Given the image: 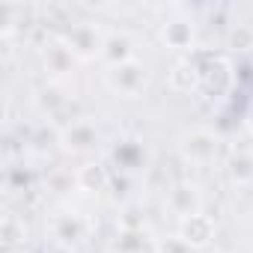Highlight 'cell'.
Listing matches in <instances>:
<instances>
[{"label": "cell", "instance_id": "7", "mask_svg": "<svg viewBox=\"0 0 253 253\" xmlns=\"http://www.w3.org/2000/svg\"><path fill=\"white\" fill-rule=\"evenodd\" d=\"M45 63H48L54 72H66L69 63H72V48H66V45H51L48 54H45Z\"/></svg>", "mask_w": 253, "mask_h": 253}, {"label": "cell", "instance_id": "9", "mask_svg": "<svg viewBox=\"0 0 253 253\" xmlns=\"http://www.w3.org/2000/svg\"><path fill=\"white\" fill-rule=\"evenodd\" d=\"M15 223H18V220H15L12 214H6V220H3V241H6V247L18 244V241L24 238V235H18V232H15Z\"/></svg>", "mask_w": 253, "mask_h": 253}, {"label": "cell", "instance_id": "5", "mask_svg": "<svg viewBox=\"0 0 253 253\" xmlns=\"http://www.w3.org/2000/svg\"><path fill=\"white\" fill-rule=\"evenodd\" d=\"M101 54L110 60V66H122V63H131V42L125 36H110L104 39Z\"/></svg>", "mask_w": 253, "mask_h": 253}, {"label": "cell", "instance_id": "2", "mask_svg": "<svg viewBox=\"0 0 253 253\" xmlns=\"http://www.w3.org/2000/svg\"><path fill=\"white\" fill-rule=\"evenodd\" d=\"M69 45H72V51H78L84 57H92V54H98L104 48V42L98 39V33L89 24H75L69 30Z\"/></svg>", "mask_w": 253, "mask_h": 253}, {"label": "cell", "instance_id": "6", "mask_svg": "<svg viewBox=\"0 0 253 253\" xmlns=\"http://www.w3.org/2000/svg\"><path fill=\"white\" fill-rule=\"evenodd\" d=\"M191 39H194V30H191V24H188V21H173V24H167V27H164V42H167L170 48L185 51V48L191 45Z\"/></svg>", "mask_w": 253, "mask_h": 253}, {"label": "cell", "instance_id": "3", "mask_svg": "<svg viewBox=\"0 0 253 253\" xmlns=\"http://www.w3.org/2000/svg\"><path fill=\"white\" fill-rule=\"evenodd\" d=\"M182 238H185V244H209V238H211V220L206 217V214H191V217H185V229H182Z\"/></svg>", "mask_w": 253, "mask_h": 253}, {"label": "cell", "instance_id": "1", "mask_svg": "<svg viewBox=\"0 0 253 253\" xmlns=\"http://www.w3.org/2000/svg\"><path fill=\"white\" fill-rule=\"evenodd\" d=\"M107 81H110V86H113L116 92L134 95V92H140V89H143V84H146V75H143V69H140V66L131 60V63L113 66V69H110V75H107Z\"/></svg>", "mask_w": 253, "mask_h": 253}, {"label": "cell", "instance_id": "4", "mask_svg": "<svg viewBox=\"0 0 253 253\" xmlns=\"http://www.w3.org/2000/svg\"><path fill=\"white\" fill-rule=\"evenodd\" d=\"M92 143H95V131H92V125H86V122H75L72 128L66 131V146L72 152H86V149H92Z\"/></svg>", "mask_w": 253, "mask_h": 253}, {"label": "cell", "instance_id": "8", "mask_svg": "<svg viewBox=\"0 0 253 253\" xmlns=\"http://www.w3.org/2000/svg\"><path fill=\"white\" fill-rule=\"evenodd\" d=\"M214 152V140L211 137H194V140H188V155H197V158H209Z\"/></svg>", "mask_w": 253, "mask_h": 253}]
</instances>
